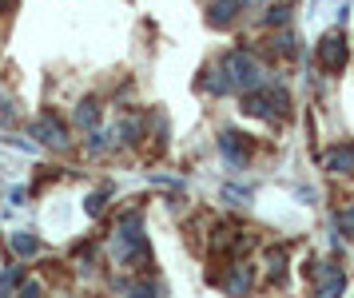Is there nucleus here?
Instances as JSON below:
<instances>
[{
    "label": "nucleus",
    "instance_id": "9b49d317",
    "mask_svg": "<svg viewBox=\"0 0 354 298\" xmlns=\"http://www.w3.org/2000/svg\"><path fill=\"white\" fill-rule=\"evenodd\" d=\"M131 298H156V290H136Z\"/></svg>",
    "mask_w": 354,
    "mask_h": 298
},
{
    "label": "nucleus",
    "instance_id": "1a4fd4ad",
    "mask_svg": "<svg viewBox=\"0 0 354 298\" xmlns=\"http://www.w3.org/2000/svg\"><path fill=\"white\" fill-rule=\"evenodd\" d=\"M76 120H80V124H96V108H92V104H84V108L76 111Z\"/></svg>",
    "mask_w": 354,
    "mask_h": 298
},
{
    "label": "nucleus",
    "instance_id": "423d86ee",
    "mask_svg": "<svg viewBox=\"0 0 354 298\" xmlns=\"http://www.w3.org/2000/svg\"><path fill=\"white\" fill-rule=\"evenodd\" d=\"M330 167H335V171H351V167H354V151L338 147L335 156H330Z\"/></svg>",
    "mask_w": 354,
    "mask_h": 298
},
{
    "label": "nucleus",
    "instance_id": "f03ea898",
    "mask_svg": "<svg viewBox=\"0 0 354 298\" xmlns=\"http://www.w3.org/2000/svg\"><path fill=\"white\" fill-rule=\"evenodd\" d=\"M319 60H322L326 72H338V68L346 64V40H342V36H326L322 48H319Z\"/></svg>",
    "mask_w": 354,
    "mask_h": 298
},
{
    "label": "nucleus",
    "instance_id": "f257e3e1",
    "mask_svg": "<svg viewBox=\"0 0 354 298\" xmlns=\"http://www.w3.org/2000/svg\"><path fill=\"white\" fill-rule=\"evenodd\" d=\"M223 68L231 72V80L239 84V88H259V64L247 56V52H231L223 60Z\"/></svg>",
    "mask_w": 354,
    "mask_h": 298
},
{
    "label": "nucleus",
    "instance_id": "0eeeda50",
    "mask_svg": "<svg viewBox=\"0 0 354 298\" xmlns=\"http://www.w3.org/2000/svg\"><path fill=\"white\" fill-rule=\"evenodd\" d=\"M12 251H17V254H32L36 251V239L28 235V231H20V235H12Z\"/></svg>",
    "mask_w": 354,
    "mask_h": 298
},
{
    "label": "nucleus",
    "instance_id": "7ed1b4c3",
    "mask_svg": "<svg viewBox=\"0 0 354 298\" xmlns=\"http://www.w3.org/2000/svg\"><path fill=\"white\" fill-rule=\"evenodd\" d=\"M32 131H36V136H44V143H64V127L56 124L52 115H44V120H36V124H32Z\"/></svg>",
    "mask_w": 354,
    "mask_h": 298
},
{
    "label": "nucleus",
    "instance_id": "20e7f679",
    "mask_svg": "<svg viewBox=\"0 0 354 298\" xmlns=\"http://www.w3.org/2000/svg\"><path fill=\"white\" fill-rule=\"evenodd\" d=\"M342 290H346V274H342V270H335V274H330V279L315 290V298H338Z\"/></svg>",
    "mask_w": 354,
    "mask_h": 298
},
{
    "label": "nucleus",
    "instance_id": "39448f33",
    "mask_svg": "<svg viewBox=\"0 0 354 298\" xmlns=\"http://www.w3.org/2000/svg\"><path fill=\"white\" fill-rule=\"evenodd\" d=\"M219 147H223V156H231V159H243L247 151H243V143H239V136L235 131H227L223 140H219Z\"/></svg>",
    "mask_w": 354,
    "mask_h": 298
},
{
    "label": "nucleus",
    "instance_id": "6e6552de",
    "mask_svg": "<svg viewBox=\"0 0 354 298\" xmlns=\"http://www.w3.org/2000/svg\"><path fill=\"white\" fill-rule=\"evenodd\" d=\"M17 279H20V267H8L4 274H0V298H4L8 290H12V286H17Z\"/></svg>",
    "mask_w": 354,
    "mask_h": 298
},
{
    "label": "nucleus",
    "instance_id": "9d476101",
    "mask_svg": "<svg viewBox=\"0 0 354 298\" xmlns=\"http://www.w3.org/2000/svg\"><path fill=\"white\" fill-rule=\"evenodd\" d=\"M342 227H351V231H354V211H346V215H342Z\"/></svg>",
    "mask_w": 354,
    "mask_h": 298
}]
</instances>
